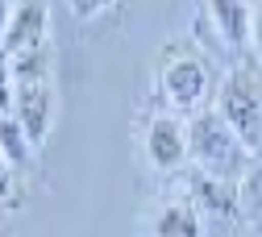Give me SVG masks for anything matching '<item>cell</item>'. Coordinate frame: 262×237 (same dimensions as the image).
I'll return each instance as SVG.
<instances>
[{"label": "cell", "instance_id": "cell-1", "mask_svg": "<svg viewBox=\"0 0 262 237\" xmlns=\"http://www.w3.org/2000/svg\"><path fill=\"white\" fill-rule=\"evenodd\" d=\"M212 109L242 138V146L258 158L262 154V67L250 54L225 71V79L216 83V96H212Z\"/></svg>", "mask_w": 262, "mask_h": 237}, {"label": "cell", "instance_id": "cell-2", "mask_svg": "<svg viewBox=\"0 0 262 237\" xmlns=\"http://www.w3.org/2000/svg\"><path fill=\"white\" fill-rule=\"evenodd\" d=\"M158 92L167 100V113L175 117H195L212 109V96H216V79H212V62L200 46H171L167 58L158 67Z\"/></svg>", "mask_w": 262, "mask_h": 237}, {"label": "cell", "instance_id": "cell-3", "mask_svg": "<svg viewBox=\"0 0 262 237\" xmlns=\"http://www.w3.org/2000/svg\"><path fill=\"white\" fill-rule=\"evenodd\" d=\"M187 154H191L195 171H204L212 179H229V183H237L250 171V162H254V154L242 146L237 133L221 121L216 109H204V113L187 117Z\"/></svg>", "mask_w": 262, "mask_h": 237}, {"label": "cell", "instance_id": "cell-4", "mask_svg": "<svg viewBox=\"0 0 262 237\" xmlns=\"http://www.w3.org/2000/svg\"><path fill=\"white\" fill-rule=\"evenodd\" d=\"M146 158L154 171H179L183 162H191L187 154V121L175 117V113H154L146 121Z\"/></svg>", "mask_w": 262, "mask_h": 237}, {"label": "cell", "instance_id": "cell-5", "mask_svg": "<svg viewBox=\"0 0 262 237\" xmlns=\"http://www.w3.org/2000/svg\"><path fill=\"white\" fill-rule=\"evenodd\" d=\"M42 46H50V9L46 5H13L0 54L17 58V54L42 50Z\"/></svg>", "mask_w": 262, "mask_h": 237}, {"label": "cell", "instance_id": "cell-6", "mask_svg": "<svg viewBox=\"0 0 262 237\" xmlns=\"http://www.w3.org/2000/svg\"><path fill=\"white\" fill-rule=\"evenodd\" d=\"M216 42L229 50V58H246L250 54V21H254V5H237V0H216L204 9Z\"/></svg>", "mask_w": 262, "mask_h": 237}, {"label": "cell", "instance_id": "cell-7", "mask_svg": "<svg viewBox=\"0 0 262 237\" xmlns=\"http://www.w3.org/2000/svg\"><path fill=\"white\" fill-rule=\"evenodd\" d=\"M13 117L25 129V138L34 142V150L46 142V133L54 125V83H34V88H17L13 100Z\"/></svg>", "mask_w": 262, "mask_h": 237}, {"label": "cell", "instance_id": "cell-8", "mask_svg": "<svg viewBox=\"0 0 262 237\" xmlns=\"http://www.w3.org/2000/svg\"><path fill=\"white\" fill-rule=\"evenodd\" d=\"M187 200L204 217H221V221H237L242 217V204H237V183L229 179H212L204 171H187Z\"/></svg>", "mask_w": 262, "mask_h": 237}, {"label": "cell", "instance_id": "cell-9", "mask_svg": "<svg viewBox=\"0 0 262 237\" xmlns=\"http://www.w3.org/2000/svg\"><path fill=\"white\" fill-rule=\"evenodd\" d=\"M154 237H204L208 229V217L191 204L187 196H171L162 200V208L154 212Z\"/></svg>", "mask_w": 262, "mask_h": 237}, {"label": "cell", "instance_id": "cell-10", "mask_svg": "<svg viewBox=\"0 0 262 237\" xmlns=\"http://www.w3.org/2000/svg\"><path fill=\"white\" fill-rule=\"evenodd\" d=\"M9 71H13V83H17V88L54 83V50H50V46H42V50L17 54V58H9Z\"/></svg>", "mask_w": 262, "mask_h": 237}, {"label": "cell", "instance_id": "cell-11", "mask_svg": "<svg viewBox=\"0 0 262 237\" xmlns=\"http://www.w3.org/2000/svg\"><path fill=\"white\" fill-rule=\"evenodd\" d=\"M0 154L13 162V171H25L29 158H34V142L25 138V129L17 125V117H0Z\"/></svg>", "mask_w": 262, "mask_h": 237}, {"label": "cell", "instance_id": "cell-12", "mask_svg": "<svg viewBox=\"0 0 262 237\" xmlns=\"http://www.w3.org/2000/svg\"><path fill=\"white\" fill-rule=\"evenodd\" d=\"M237 204H242V217H250V221L262 225V154L250 162V171L237 179Z\"/></svg>", "mask_w": 262, "mask_h": 237}, {"label": "cell", "instance_id": "cell-13", "mask_svg": "<svg viewBox=\"0 0 262 237\" xmlns=\"http://www.w3.org/2000/svg\"><path fill=\"white\" fill-rule=\"evenodd\" d=\"M13 100H17V83H13V71H9V58L0 54V117L13 113Z\"/></svg>", "mask_w": 262, "mask_h": 237}, {"label": "cell", "instance_id": "cell-14", "mask_svg": "<svg viewBox=\"0 0 262 237\" xmlns=\"http://www.w3.org/2000/svg\"><path fill=\"white\" fill-rule=\"evenodd\" d=\"M250 58L262 67V5H254V21H250Z\"/></svg>", "mask_w": 262, "mask_h": 237}, {"label": "cell", "instance_id": "cell-15", "mask_svg": "<svg viewBox=\"0 0 262 237\" xmlns=\"http://www.w3.org/2000/svg\"><path fill=\"white\" fill-rule=\"evenodd\" d=\"M13 183H17V171H13V162L0 154V200H9V196H13Z\"/></svg>", "mask_w": 262, "mask_h": 237}, {"label": "cell", "instance_id": "cell-16", "mask_svg": "<svg viewBox=\"0 0 262 237\" xmlns=\"http://www.w3.org/2000/svg\"><path fill=\"white\" fill-rule=\"evenodd\" d=\"M9 13H13V5H0V46H5V29H9Z\"/></svg>", "mask_w": 262, "mask_h": 237}]
</instances>
